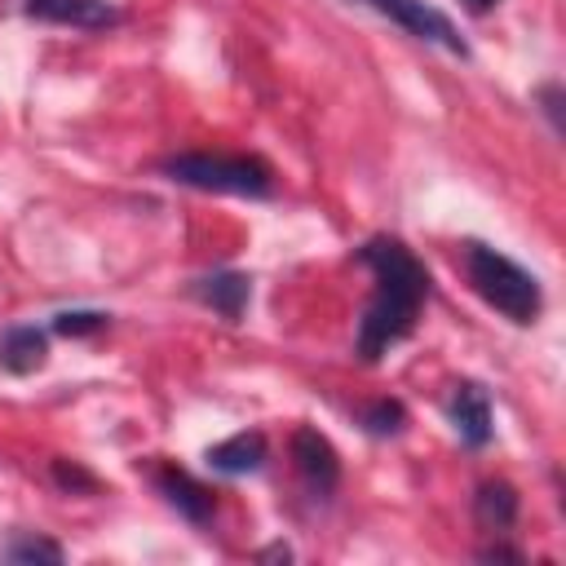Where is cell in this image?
<instances>
[{
  "instance_id": "1",
  "label": "cell",
  "mask_w": 566,
  "mask_h": 566,
  "mask_svg": "<svg viewBox=\"0 0 566 566\" xmlns=\"http://www.w3.org/2000/svg\"><path fill=\"white\" fill-rule=\"evenodd\" d=\"M358 261L376 274V292L363 310L358 323V358L376 363L389 345H398L402 336H411L420 305L429 301V270L411 256L407 243L398 239H367L358 248Z\"/></svg>"
},
{
  "instance_id": "2",
  "label": "cell",
  "mask_w": 566,
  "mask_h": 566,
  "mask_svg": "<svg viewBox=\"0 0 566 566\" xmlns=\"http://www.w3.org/2000/svg\"><path fill=\"white\" fill-rule=\"evenodd\" d=\"M464 274L473 283V292L495 310L504 314L509 323H535L539 310H544V292H539V279L531 270H522L513 256L486 248V243H464Z\"/></svg>"
},
{
  "instance_id": "3",
  "label": "cell",
  "mask_w": 566,
  "mask_h": 566,
  "mask_svg": "<svg viewBox=\"0 0 566 566\" xmlns=\"http://www.w3.org/2000/svg\"><path fill=\"white\" fill-rule=\"evenodd\" d=\"M164 172L190 190H217V195H248V199H265L274 177L261 159L248 155H172L164 159Z\"/></svg>"
},
{
  "instance_id": "4",
  "label": "cell",
  "mask_w": 566,
  "mask_h": 566,
  "mask_svg": "<svg viewBox=\"0 0 566 566\" xmlns=\"http://www.w3.org/2000/svg\"><path fill=\"white\" fill-rule=\"evenodd\" d=\"M376 13H385V18H394L407 35H416V40H429V44H442L447 53H469L464 49V40L455 35V27H451V18L442 13V9H433V4H424V0H367Z\"/></svg>"
},
{
  "instance_id": "5",
  "label": "cell",
  "mask_w": 566,
  "mask_h": 566,
  "mask_svg": "<svg viewBox=\"0 0 566 566\" xmlns=\"http://www.w3.org/2000/svg\"><path fill=\"white\" fill-rule=\"evenodd\" d=\"M292 460H296L301 482H305L314 495H332V491H336V482H340V455H336V447L327 442V433L301 424V429L292 433Z\"/></svg>"
},
{
  "instance_id": "6",
  "label": "cell",
  "mask_w": 566,
  "mask_h": 566,
  "mask_svg": "<svg viewBox=\"0 0 566 566\" xmlns=\"http://www.w3.org/2000/svg\"><path fill=\"white\" fill-rule=\"evenodd\" d=\"M27 18L80 27V31H102V27L119 22V13L106 0H27Z\"/></svg>"
},
{
  "instance_id": "7",
  "label": "cell",
  "mask_w": 566,
  "mask_h": 566,
  "mask_svg": "<svg viewBox=\"0 0 566 566\" xmlns=\"http://www.w3.org/2000/svg\"><path fill=\"white\" fill-rule=\"evenodd\" d=\"M451 424H455V433H460V442L464 447H486L491 442V402H486V389L482 385H473V380H464V385H455V398H451Z\"/></svg>"
},
{
  "instance_id": "8",
  "label": "cell",
  "mask_w": 566,
  "mask_h": 566,
  "mask_svg": "<svg viewBox=\"0 0 566 566\" xmlns=\"http://www.w3.org/2000/svg\"><path fill=\"white\" fill-rule=\"evenodd\" d=\"M155 486L164 491V500L186 517V522H208L212 517V491L203 486V482H195L186 469H177V464H164L159 473H155Z\"/></svg>"
},
{
  "instance_id": "9",
  "label": "cell",
  "mask_w": 566,
  "mask_h": 566,
  "mask_svg": "<svg viewBox=\"0 0 566 566\" xmlns=\"http://www.w3.org/2000/svg\"><path fill=\"white\" fill-rule=\"evenodd\" d=\"M195 296L217 310L226 323H239L243 310H248V296H252V279L248 274H234V270H221V274H208L195 283Z\"/></svg>"
},
{
  "instance_id": "10",
  "label": "cell",
  "mask_w": 566,
  "mask_h": 566,
  "mask_svg": "<svg viewBox=\"0 0 566 566\" xmlns=\"http://www.w3.org/2000/svg\"><path fill=\"white\" fill-rule=\"evenodd\" d=\"M49 358V336L35 327V323H18L0 336V367H9L13 376H27V371H40Z\"/></svg>"
},
{
  "instance_id": "11",
  "label": "cell",
  "mask_w": 566,
  "mask_h": 566,
  "mask_svg": "<svg viewBox=\"0 0 566 566\" xmlns=\"http://www.w3.org/2000/svg\"><path fill=\"white\" fill-rule=\"evenodd\" d=\"M208 464H212L217 473H230V478H239V473H256V469L265 464V433L243 429V433H234V438L208 447Z\"/></svg>"
},
{
  "instance_id": "12",
  "label": "cell",
  "mask_w": 566,
  "mask_h": 566,
  "mask_svg": "<svg viewBox=\"0 0 566 566\" xmlns=\"http://www.w3.org/2000/svg\"><path fill=\"white\" fill-rule=\"evenodd\" d=\"M473 517L486 535H504L517 522V491L509 482H482L473 495Z\"/></svg>"
},
{
  "instance_id": "13",
  "label": "cell",
  "mask_w": 566,
  "mask_h": 566,
  "mask_svg": "<svg viewBox=\"0 0 566 566\" xmlns=\"http://www.w3.org/2000/svg\"><path fill=\"white\" fill-rule=\"evenodd\" d=\"M402 424H407V407L398 398H376L363 407V429L376 438H394V433H402Z\"/></svg>"
},
{
  "instance_id": "14",
  "label": "cell",
  "mask_w": 566,
  "mask_h": 566,
  "mask_svg": "<svg viewBox=\"0 0 566 566\" xmlns=\"http://www.w3.org/2000/svg\"><path fill=\"white\" fill-rule=\"evenodd\" d=\"M0 557H4V562H62L66 553H62V544L49 539V535H18V539H9V544L0 548Z\"/></svg>"
},
{
  "instance_id": "15",
  "label": "cell",
  "mask_w": 566,
  "mask_h": 566,
  "mask_svg": "<svg viewBox=\"0 0 566 566\" xmlns=\"http://www.w3.org/2000/svg\"><path fill=\"white\" fill-rule=\"evenodd\" d=\"M106 323H111V314H102V310H62V314H53L57 336H93Z\"/></svg>"
},
{
  "instance_id": "16",
  "label": "cell",
  "mask_w": 566,
  "mask_h": 566,
  "mask_svg": "<svg viewBox=\"0 0 566 566\" xmlns=\"http://www.w3.org/2000/svg\"><path fill=\"white\" fill-rule=\"evenodd\" d=\"M53 478H57V486H66V491H93V486H97L93 473H84V469L71 464V460H53Z\"/></svg>"
},
{
  "instance_id": "17",
  "label": "cell",
  "mask_w": 566,
  "mask_h": 566,
  "mask_svg": "<svg viewBox=\"0 0 566 566\" xmlns=\"http://www.w3.org/2000/svg\"><path fill=\"white\" fill-rule=\"evenodd\" d=\"M539 97H544V111H548L553 128H562V111H557V106H562V88H557V84H544V88H539Z\"/></svg>"
},
{
  "instance_id": "18",
  "label": "cell",
  "mask_w": 566,
  "mask_h": 566,
  "mask_svg": "<svg viewBox=\"0 0 566 566\" xmlns=\"http://www.w3.org/2000/svg\"><path fill=\"white\" fill-rule=\"evenodd\" d=\"M478 557H482V562H522V553H517V548H504V544H486Z\"/></svg>"
},
{
  "instance_id": "19",
  "label": "cell",
  "mask_w": 566,
  "mask_h": 566,
  "mask_svg": "<svg viewBox=\"0 0 566 566\" xmlns=\"http://www.w3.org/2000/svg\"><path fill=\"white\" fill-rule=\"evenodd\" d=\"M256 557H261V562H292V548H287V544H270V548H261Z\"/></svg>"
},
{
  "instance_id": "20",
  "label": "cell",
  "mask_w": 566,
  "mask_h": 566,
  "mask_svg": "<svg viewBox=\"0 0 566 566\" xmlns=\"http://www.w3.org/2000/svg\"><path fill=\"white\" fill-rule=\"evenodd\" d=\"M495 4H500V0H464L469 13H486V9H495Z\"/></svg>"
}]
</instances>
